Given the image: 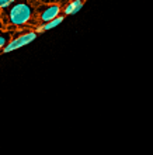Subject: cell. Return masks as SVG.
<instances>
[{"label": "cell", "instance_id": "6da1fadb", "mask_svg": "<svg viewBox=\"0 0 153 155\" xmlns=\"http://www.w3.org/2000/svg\"><path fill=\"white\" fill-rule=\"evenodd\" d=\"M35 7L37 3L20 2V3H14L10 8L2 12L0 18L3 21L6 30L16 31L21 28L35 27Z\"/></svg>", "mask_w": 153, "mask_h": 155}, {"label": "cell", "instance_id": "7a4b0ae2", "mask_svg": "<svg viewBox=\"0 0 153 155\" xmlns=\"http://www.w3.org/2000/svg\"><path fill=\"white\" fill-rule=\"evenodd\" d=\"M62 16V6L59 3H37L35 7V27L46 24Z\"/></svg>", "mask_w": 153, "mask_h": 155}, {"label": "cell", "instance_id": "3957f363", "mask_svg": "<svg viewBox=\"0 0 153 155\" xmlns=\"http://www.w3.org/2000/svg\"><path fill=\"white\" fill-rule=\"evenodd\" d=\"M37 37H38V34L31 28H25L24 31H20V33H14L13 35L11 41L8 42L4 49L2 51L3 54H8V52H13V51H16V49H20L25 45H30L32 41H35Z\"/></svg>", "mask_w": 153, "mask_h": 155}, {"label": "cell", "instance_id": "277c9868", "mask_svg": "<svg viewBox=\"0 0 153 155\" xmlns=\"http://www.w3.org/2000/svg\"><path fill=\"white\" fill-rule=\"evenodd\" d=\"M84 3L83 0H73V2H69L62 7V16H75L80 12L81 8L84 7Z\"/></svg>", "mask_w": 153, "mask_h": 155}, {"label": "cell", "instance_id": "5b68a950", "mask_svg": "<svg viewBox=\"0 0 153 155\" xmlns=\"http://www.w3.org/2000/svg\"><path fill=\"white\" fill-rule=\"evenodd\" d=\"M63 20H65V17L59 16V17H56L55 20L49 21V23H46V24L37 25V27H34L32 30H34L37 34H41V33H44V31H49V30H52V28H55V27H58V25H61L62 23H63Z\"/></svg>", "mask_w": 153, "mask_h": 155}, {"label": "cell", "instance_id": "8992f818", "mask_svg": "<svg viewBox=\"0 0 153 155\" xmlns=\"http://www.w3.org/2000/svg\"><path fill=\"white\" fill-rule=\"evenodd\" d=\"M16 31H10V30H3V31H0V52L4 49V47L11 41L13 35H14Z\"/></svg>", "mask_w": 153, "mask_h": 155}, {"label": "cell", "instance_id": "52a82bcc", "mask_svg": "<svg viewBox=\"0 0 153 155\" xmlns=\"http://www.w3.org/2000/svg\"><path fill=\"white\" fill-rule=\"evenodd\" d=\"M14 3L16 2H13V0H0V12H4V10L10 8Z\"/></svg>", "mask_w": 153, "mask_h": 155}, {"label": "cell", "instance_id": "ba28073f", "mask_svg": "<svg viewBox=\"0 0 153 155\" xmlns=\"http://www.w3.org/2000/svg\"><path fill=\"white\" fill-rule=\"evenodd\" d=\"M3 30H6V27H4L3 21H2V18H0V31H3Z\"/></svg>", "mask_w": 153, "mask_h": 155}, {"label": "cell", "instance_id": "9c48e42d", "mask_svg": "<svg viewBox=\"0 0 153 155\" xmlns=\"http://www.w3.org/2000/svg\"><path fill=\"white\" fill-rule=\"evenodd\" d=\"M0 14H2V12H0Z\"/></svg>", "mask_w": 153, "mask_h": 155}]
</instances>
